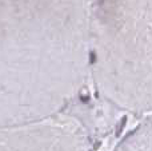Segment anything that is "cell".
Segmentation results:
<instances>
[{
	"mask_svg": "<svg viewBox=\"0 0 152 151\" xmlns=\"http://www.w3.org/2000/svg\"><path fill=\"white\" fill-rule=\"evenodd\" d=\"M92 0H0V127L57 114L91 75Z\"/></svg>",
	"mask_w": 152,
	"mask_h": 151,
	"instance_id": "obj_1",
	"label": "cell"
},
{
	"mask_svg": "<svg viewBox=\"0 0 152 151\" xmlns=\"http://www.w3.org/2000/svg\"><path fill=\"white\" fill-rule=\"evenodd\" d=\"M91 75L115 106L152 112V0H92Z\"/></svg>",
	"mask_w": 152,
	"mask_h": 151,
	"instance_id": "obj_2",
	"label": "cell"
},
{
	"mask_svg": "<svg viewBox=\"0 0 152 151\" xmlns=\"http://www.w3.org/2000/svg\"><path fill=\"white\" fill-rule=\"evenodd\" d=\"M115 151H152V112L128 134Z\"/></svg>",
	"mask_w": 152,
	"mask_h": 151,
	"instance_id": "obj_3",
	"label": "cell"
}]
</instances>
